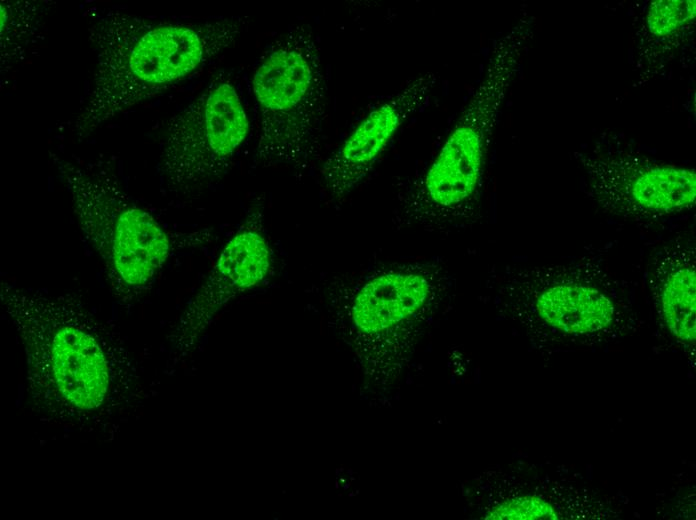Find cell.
I'll use <instances>...</instances> for the list:
<instances>
[{"label":"cell","mask_w":696,"mask_h":520,"mask_svg":"<svg viewBox=\"0 0 696 520\" xmlns=\"http://www.w3.org/2000/svg\"><path fill=\"white\" fill-rule=\"evenodd\" d=\"M0 297L21 339L31 397L44 413L89 424L111 416L133 384L125 351L74 295L3 283Z\"/></svg>","instance_id":"6da1fadb"},{"label":"cell","mask_w":696,"mask_h":520,"mask_svg":"<svg viewBox=\"0 0 696 520\" xmlns=\"http://www.w3.org/2000/svg\"><path fill=\"white\" fill-rule=\"evenodd\" d=\"M89 28L96 69L86 101L74 121L79 137L185 79L231 46L247 19L200 24L155 23L108 9Z\"/></svg>","instance_id":"7a4b0ae2"},{"label":"cell","mask_w":696,"mask_h":520,"mask_svg":"<svg viewBox=\"0 0 696 520\" xmlns=\"http://www.w3.org/2000/svg\"><path fill=\"white\" fill-rule=\"evenodd\" d=\"M315 35L307 24L280 34L252 77L257 108L254 160L302 170L318 149L325 85Z\"/></svg>","instance_id":"3957f363"},{"label":"cell","mask_w":696,"mask_h":520,"mask_svg":"<svg viewBox=\"0 0 696 520\" xmlns=\"http://www.w3.org/2000/svg\"><path fill=\"white\" fill-rule=\"evenodd\" d=\"M71 195L83 234L100 256L112 290L123 301L148 288L172 252L170 235L121 189L109 170L83 167L51 154Z\"/></svg>","instance_id":"277c9868"},{"label":"cell","mask_w":696,"mask_h":520,"mask_svg":"<svg viewBox=\"0 0 696 520\" xmlns=\"http://www.w3.org/2000/svg\"><path fill=\"white\" fill-rule=\"evenodd\" d=\"M249 118L231 78L221 71L169 118L161 172L170 188L189 192L221 177L249 134Z\"/></svg>","instance_id":"5b68a950"},{"label":"cell","mask_w":696,"mask_h":520,"mask_svg":"<svg viewBox=\"0 0 696 520\" xmlns=\"http://www.w3.org/2000/svg\"><path fill=\"white\" fill-rule=\"evenodd\" d=\"M523 28L514 27L497 43L483 79L426 171L423 197L436 209H456L478 187L489 136L525 42Z\"/></svg>","instance_id":"8992f818"},{"label":"cell","mask_w":696,"mask_h":520,"mask_svg":"<svg viewBox=\"0 0 696 520\" xmlns=\"http://www.w3.org/2000/svg\"><path fill=\"white\" fill-rule=\"evenodd\" d=\"M589 186L602 204L631 216H664L691 208L696 200L693 169L636 157L603 155L585 162Z\"/></svg>","instance_id":"52a82bcc"},{"label":"cell","mask_w":696,"mask_h":520,"mask_svg":"<svg viewBox=\"0 0 696 520\" xmlns=\"http://www.w3.org/2000/svg\"><path fill=\"white\" fill-rule=\"evenodd\" d=\"M261 212L258 207L250 210L186 308L177 329L179 349L189 350L224 305L268 277L273 256Z\"/></svg>","instance_id":"ba28073f"},{"label":"cell","mask_w":696,"mask_h":520,"mask_svg":"<svg viewBox=\"0 0 696 520\" xmlns=\"http://www.w3.org/2000/svg\"><path fill=\"white\" fill-rule=\"evenodd\" d=\"M435 83L432 73L419 76L359 122L321 170L334 198L349 194L370 173L400 127L429 100Z\"/></svg>","instance_id":"9c48e42d"},{"label":"cell","mask_w":696,"mask_h":520,"mask_svg":"<svg viewBox=\"0 0 696 520\" xmlns=\"http://www.w3.org/2000/svg\"><path fill=\"white\" fill-rule=\"evenodd\" d=\"M432 284L424 271L397 269L368 279L354 297L351 317L359 333L384 334L413 317L426 303Z\"/></svg>","instance_id":"30bf717a"},{"label":"cell","mask_w":696,"mask_h":520,"mask_svg":"<svg viewBox=\"0 0 696 520\" xmlns=\"http://www.w3.org/2000/svg\"><path fill=\"white\" fill-rule=\"evenodd\" d=\"M546 275L534 303L544 324L569 335L593 334L612 325L616 307L600 288L572 274Z\"/></svg>","instance_id":"8fae6325"},{"label":"cell","mask_w":696,"mask_h":520,"mask_svg":"<svg viewBox=\"0 0 696 520\" xmlns=\"http://www.w3.org/2000/svg\"><path fill=\"white\" fill-rule=\"evenodd\" d=\"M658 286L663 319L684 343L696 340V271L694 251L679 246L661 256L652 273Z\"/></svg>","instance_id":"7c38bea8"},{"label":"cell","mask_w":696,"mask_h":520,"mask_svg":"<svg viewBox=\"0 0 696 520\" xmlns=\"http://www.w3.org/2000/svg\"><path fill=\"white\" fill-rule=\"evenodd\" d=\"M1 9V69L18 62L34 37L38 35L41 11L37 3L2 1Z\"/></svg>","instance_id":"4fadbf2b"},{"label":"cell","mask_w":696,"mask_h":520,"mask_svg":"<svg viewBox=\"0 0 696 520\" xmlns=\"http://www.w3.org/2000/svg\"><path fill=\"white\" fill-rule=\"evenodd\" d=\"M695 0H656L648 7L645 25L655 38L679 33L695 19Z\"/></svg>","instance_id":"5bb4252c"},{"label":"cell","mask_w":696,"mask_h":520,"mask_svg":"<svg viewBox=\"0 0 696 520\" xmlns=\"http://www.w3.org/2000/svg\"><path fill=\"white\" fill-rule=\"evenodd\" d=\"M487 520H556L555 507L536 495L514 497L497 504L485 517Z\"/></svg>","instance_id":"9a60e30c"}]
</instances>
